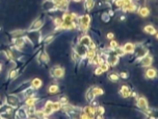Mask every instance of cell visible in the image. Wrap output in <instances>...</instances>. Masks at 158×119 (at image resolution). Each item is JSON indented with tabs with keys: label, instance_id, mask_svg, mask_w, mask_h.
<instances>
[{
	"label": "cell",
	"instance_id": "13",
	"mask_svg": "<svg viewBox=\"0 0 158 119\" xmlns=\"http://www.w3.org/2000/svg\"><path fill=\"white\" fill-rule=\"evenodd\" d=\"M93 93H94V95H101V94H103V91H102V89H100V88H94L93 89Z\"/></svg>",
	"mask_w": 158,
	"mask_h": 119
},
{
	"label": "cell",
	"instance_id": "19",
	"mask_svg": "<svg viewBox=\"0 0 158 119\" xmlns=\"http://www.w3.org/2000/svg\"><path fill=\"white\" fill-rule=\"evenodd\" d=\"M112 37H113V35H112V34H109V35H107V38H110V39H111Z\"/></svg>",
	"mask_w": 158,
	"mask_h": 119
},
{
	"label": "cell",
	"instance_id": "14",
	"mask_svg": "<svg viewBox=\"0 0 158 119\" xmlns=\"http://www.w3.org/2000/svg\"><path fill=\"white\" fill-rule=\"evenodd\" d=\"M94 5V0H86V7L91 9Z\"/></svg>",
	"mask_w": 158,
	"mask_h": 119
},
{
	"label": "cell",
	"instance_id": "20",
	"mask_svg": "<svg viewBox=\"0 0 158 119\" xmlns=\"http://www.w3.org/2000/svg\"><path fill=\"white\" fill-rule=\"evenodd\" d=\"M74 1H75V2H80L81 0H74Z\"/></svg>",
	"mask_w": 158,
	"mask_h": 119
},
{
	"label": "cell",
	"instance_id": "9",
	"mask_svg": "<svg viewBox=\"0 0 158 119\" xmlns=\"http://www.w3.org/2000/svg\"><path fill=\"white\" fill-rule=\"evenodd\" d=\"M149 14H150V11H149V9H147V7H141V9H139V15H141V17H147Z\"/></svg>",
	"mask_w": 158,
	"mask_h": 119
},
{
	"label": "cell",
	"instance_id": "15",
	"mask_svg": "<svg viewBox=\"0 0 158 119\" xmlns=\"http://www.w3.org/2000/svg\"><path fill=\"white\" fill-rule=\"evenodd\" d=\"M118 79H119V76H118V74H115V73H112V74H110L109 75V79L112 81H118Z\"/></svg>",
	"mask_w": 158,
	"mask_h": 119
},
{
	"label": "cell",
	"instance_id": "1",
	"mask_svg": "<svg viewBox=\"0 0 158 119\" xmlns=\"http://www.w3.org/2000/svg\"><path fill=\"white\" fill-rule=\"evenodd\" d=\"M89 16H82L80 19V25H81V28L82 29H86L89 27Z\"/></svg>",
	"mask_w": 158,
	"mask_h": 119
},
{
	"label": "cell",
	"instance_id": "8",
	"mask_svg": "<svg viewBox=\"0 0 158 119\" xmlns=\"http://www.w3.org/2000/svg\"><path fill=\"white\" fill-rule=\"evenodd\" d=\"M42 86V81L40 79H35L32 81V87L35 88V89H39V88Z\"/></svg>",
	"mask_w": 158,
	"mask_h": 119
},
{
	"label": "cell",
	"instance_id": "18",
	"mask_svg": "<svg viewBox=\"0 0 158 119\" xmlns=\"http://www.w3.org/2000/svg\"><path fill=\"white\" fill-rule=\"evenodd\" d=\"M102 72H103V71L101 70L100 67H99V68H98V69L96 70V74H97V75H99V74H101V73H102Z\"/></svg>",
	"mask_w": 158,
	"mask_h": 119
},
{
	"label": "cell",
	"instance_id": "4",
	"mask_svg": "<svg viewBox=\"0 0 158 119\" xmlns=\"http://www.w3.org/2000/svg\"><path fill=\"white\" fill-rule=\"evenodd\" d=\"M151 63H152V58H151V56H149V55H147L146 58H143V60H141V66H144V67L150 66V64H151Z\"/></svg>",
	"mask_w": 158,
	"mask_h": 119
},
{
	"label": "cell",
	"instance_id": "6",
	"mask_svg": "<svg viewBox=\"0 0 158 119\" xmlns=\"http://www.w3.org/2000/svg\"><path fill=\"white\" fill-rule=\"evenodd\" d=\"M121 92H122V95H123L124 97H128V96L130 95V90L127 86H123V87H122Z\"/></svg>",
	"mask_w": 158,
	"mask_h": 119
},
{
	"label": "cell",
	"instance_id": "11",
	"mask_svg": "<svg viewBox=\"0 0 158 119\" xmlns=\"http://www.w3.org/2000/svg\"><path fill=\"white\" fill-rule=\"evenodd\" d=\"M49 92L50 93H57L58 92V87L56 86V85H52V86H50L49 87Z\"/></svg>",
	"mask_w": 158,
	"mask_h": 119
},
{
	"label": "cell",
	"instance_id": "12",
	"mask_svg": "<svg viewBox=\"0 0 158 119\" xmlns=\"http://www.w3.org/2000/svg\"><path fill=\"white\" fill-rule=\"evenodd\" d=\"M89 42H91V39L87 36H84L83 38H82V40H81V44L82 45H89Z\"/></svg>",
	"mask_w": 158,
	"mask_h": 119
},
{
	"label": "cell",
	"instance_id": "2",
	"mask_svg": "<svg viewBox=\"0 0 158 119\" xmlns=\"http://www.w3.org/2000/svg\"><path fill=\"white\" fill-rule=\"evenodd\" d=\"M124 52H133L134 51V45L132 43H126L123 47Z\"/></svg>",
	"mask_w": 158,
	"mask_h": 119
},
{
	"label": "cell",
	"instance_id": "3",
	"mask_svg": "<svg viewBox=\"0 0 158 119\" xmlns=\"http://www.w3.org/2000/svg\"><path fill=\"white\" fill-rule=\"evenodd\" d=\"M138 107L143 109V110H147L148 109V104H147V100L144 97H141L138 99Z\"/></svg>",
	"mask_w": 158,
	"mask_h": 119
},
{
	"label": "cell",
	"instance_id": "5",
	"mask_svg": "<svg viewBox=\"0 0 158 119\" xmlns=\"http://www.w3.org/2000/svg\"><path fill=\"white\" fill-rule=\"evenodd\" d=\"M147 77H149V79H154L156 76V70L153 69V68H150L148 71H147Z\"/></svg>",
	"mask_w": 158,
	"mask_h": 119
},
{
	"label": "cell",
	"instance_id": "10",
	"mask_svg": "<svg viewBox=\"0 0 158 119\" xmlns=\"http://www.w3.org/2000/svg\"><path fill=\"white\" fill-rule=\"evenodd\" d=\"M145 32H148V34H151V35H153V34H155V32H156V29L154 28L152 25H148V26L145 27Z\"/></svg>",
	"mask_w": 158,
	"mask_h": 119
},
{
	"label": "cell",
	"instance_id": "16",
	"mask_svg": "<svg viewBox=\"0 0 158 119\" xmlns=\"http://www.w3.org/2000/svg\"><path fill=\"white\" fill-rule=\"evenodd\" d=\"M110 47H111V48H117V47H118V43H117L115 41H111V42H110Z\"/></svg>",
	"mask_w": 158,
	"mask_h": 119
},
{
	"label": "cell",
	"instance_id": "7",
	"mask_svg": "<svg viewBox=\"0 0 158 119\" xmlns=\"http://www.w3.org/2000/svg\"><path fill=\"white\" fill-rule=\"evenodd\" d=\"M53 75L56 76V77H61L63 75V69H61V68H56V69H54Z\"/></svg>",
	"mask_w": 158,
	"mask_h": 119
},
{
	"label": "cell",
	"instance_id": "17",
	"mask_svg": "<svg viewBox=\"0 0 158 119\" xmlns=\"http://www.w3.org/2000/svg\"><path fill=\"white\" fill-rule=\"evenodd\" d=\"M26 104H27L28 106L33 105V104H35V99H33V98H29V99H27V102H26Z\"/></svg>",
	"mask_w": 158,
	"mask_h": 119
}]
</instances>
